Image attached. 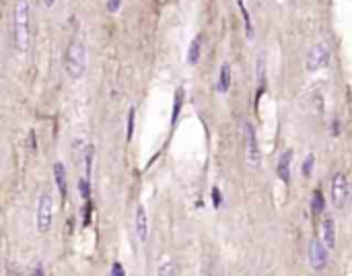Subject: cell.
<instances>
[{
    "label": "cell",
    "mask_w": 352,
    "mask_h": 276,
    "mask_svg": "<svg viewBox=\"0 0 352 276\" xmlns=\"http://www.w3.org/2000/svg\"><path fill=\"white\" fill-rule=\"evenodd\" d=\"M258 83H259V93H261L266 87V60H264V56L258 58Z\"/></svg>",
    "instance_id": "cell-18"
},
{
    "label": "cell",
    "mask_w": 352,
    "mask_h": 276,
    "mask_svg": "<svg viewBox=\"0 0 352 276\" xmlns=\"http://www.w3.org/2000/svg\"><path fill=\"white\" fill-rule=\"evenodd\" d=\"M126 274V270H124V266L119 264V262H116L114 266H112V276H124Z\"/></svg>",
    "instance_id": "cell-23"
},
{
    "label": "cell",
    "mask_w": 352,
    "mask_h": 276,
    "mask_svg": "<svg viewBox=\"0 0 352 276\" xmlns=\"http://www.w3.org/2000/svg\"><path fill=\"white\" fill-rule=\"evenodd\" d=\"M338 134H340V124L336 120V122H331V136H338Z\"/></svg>",
    "instance_id": "cell-25"
},
{
    "label": "cell",
    "mask_w": 352,
    "mask_h": 276,
    "mask_svg": "<svg viewBox=\"0 0 352 276\" xmlns=\"http://www.w3.org/2000/svg\"><path fill=\"white\" fill-rule=\"evenodd\" d=\"M64 66H66V74L72 78V81H78L83 78L87 72V50L85 44L78 42V39H72L66 47V56H64Z\"/></svg>",
    "instance_id": "cell-2"
},
{
    "label": "cell",
    "mask_w": 352,
    "mask_h": 276,
    "mask_svg": "<svg viewBox=\"0 0 352 276\" xmlns=\"http://www.w3.org/2000/svg\"><path fill=\"white\" fill-rule=\"evenodd\" d=\"M324 245L328 250H331L336 245V229H334V221L331 219L324 221Z\"/></svg>",
    "instance_id": "cell-15"
},
{
    "label": "cell",
    "mask_w": 352,
    "mask_h": 276,
    "mask_svg": "<svg viewBox=\"0 0 352 276\" xmlns=\"http://www.w3.org/2000/svg\"><path fill=\"white\" fill-rule=\"evenodd\" d=\"M78 192L83 196V200H91V180L83 177V180L78 182Z\"/></svg>",
    "instance_id": "cell-19"
},
{
    "label": "cell",
    "mask_w": 352,
    "mask_h": 276,
    "mask_svg": "<svg viewBox=\"0 0 352 276\" xmlns=\"http://www.w3.org/2000/svg\"><path fill=\"white\" fill-rule=\"evenodd\" d=\"M54 180H56V185H58V190H60V196L62 198H66V194H68V182H66V167L64 163H54Z\"/></svg>",
    "instance_id": "cell-11"
},
{
    "label": "cell",
    "mask_w": 352,
    "mask_h": 276,
    "mask_svg": "<svg viewBox=\"0 0 352 276\" xmlns=\"http://www.w3.org/2000/svg\"><path fill=\"white\" fill-rule=\"evenodd\" d=\"M309 264L315 272L324 270L328 266V248L321 239H313L309 243Z\"/></svg>",
    "instance_id": "cell-7"
},
{
    "label": "cell",
    "mask_w": 352,
    "mask_h": 276,
    "mask_svg": "<svg viewBox=\"0 0 352 276\" xmlns=\"http://www.w3.org/2000/svg\"><path fill=\"white\" fill-rule=\"evenodd\" d=\"M122 2L124 0H107V11L109 13H117L122 8Z\"/></svg>",
    "instance_id": "cell-22"
},
{
    "label": "cell",
    "mask_w": 352,
    "mask_h": 276,
    "mask_svg": "<svg viewBox=\"0 0 352 276\" xmlns=\"http://www.w3.org/2000/svg\"><path fill=\"white\" fill-rule=\"evenodd\" d=\"M184 99H186V91L184 87H179L175 91V99H173V114H171V126H175L179 120V114H182V107H184Z\"/></svg>",
    "instance_id": "cell-14"
},
{
    "label": "cell",
    "mask_w": 352,
    "mask_h": 276,
    "mask_svg": "<svg viewBox=\"0 0 352 276\" xmlns=\"http://www.w3.org/2000/svg\"><path fill=\"white\" fill-rule=\"evenodd\" d=\"M134 229H136V237L144 243V241L148 239V214H146L144 204H138V208H136Z\"/></svg>",
    "instance_id": "cell-8"
},
{
    "label": "cell",
    "mask_w": 352,
    "mask_h": 276,
    "mask_svg": "<svg viewBox=\"0 0 352 276\" xmlns=\"http://www.w3.org/2000/svg\"><path fill=\"white\" fill-rule=\"evenodd\" d=\"M54 223V200L52 194H42L37 200V212H35V225L39 233H47Z\"/></svg>",
    "instance_id": "cell-3"
},
{
    "label": "cell",
    "mask_w": 352,
    "mask_h": 276,
    "mask_svg": "<svg viewBox=\"0 0 352 276\" xmlns=\"http://www.w3.org/2000/svg\"><path fill=\"white\" fill-rule=\"evenodd\" d=\"M313 165H315V157L309 155L307 159H305V163H303V167H301V175H303V177H311V173H313Z\"/></svg>",
    "instance_id": "cell-20"
},
{
    "label": "cell",
    "mask_w": 352,
    "mask_h": 276,
    "mask_svg": "<svg viewBox=\"0 0 352 276\" xmlns=\"http://www.w3.org/2000/svg\"><path fill=\"white\" fill-rule=\"evenodd\" d=\"M93 157H95V149L91 144L85 146V177L91 180V173H93Z\"/></svg>",
    "instance_id": "cell-17"
},
{
    "label": "cell",
    "mask_w": 352,
    "mask_h": 276,
    "mask_svg": "<svg viewBox=\"0 0 352 276\" xmlns=\"http://www.w3.org/2000/svg\"><path fill=\"white\" fill-rule=\"evenodd\" d=\"M290 161H293V151L282 153V157L278 159L276 173H278V177H280V180H282L284 184H290Z\"/></svg>",
    "instance_id": "cell-10"
},
{
    "label": "cell",
    "mask_w": 352,
    "mask_h": 276,
    "mask_svg": "<svg viewBox=\"0 0 352 276\" xmlns=\"http://www.w3.org/2000/svg\"><path fill=\"white\" fill-rule=\"evenodd\" d=\"M311 210H313V214H321L326 210V198L319 190H315L313 196H311Z\"/></svg>",
    "instance_id": "cell-16"
},
{
    "label": "cell",
    "mask_w": 352,
    "mask_h": 276,
    "mask_svg": "<svg viewBox=\"0 0 352 276\" xmlns=\"http://www.w3.org/2000/svg\"><path fill=\"white\" fill-rule=\"evenodd\" d=\"M243 134H245V155L249 165L259 167L261 163V155H259V146H258V138H256V130L249 122L243 124Z\"/></svg>",
    "instance_id": "cell-6"
},
{
    "label": "cell",
    "mask_w": 352,
    "mask_h": 276,
    "mask_svg": "<svg viewBox=\"0 0 352 276\" xmlns=\"http://www.w3.org/2000/svg\"><path fill=\"white\" fill-rule=\"evenodd\" d=\"M46 4H47V6H52V4H54V0H46Z\"/></svg>",
    "instance_id": "cell-26"
},
{
    "label": "cell",
    "mask_w": 352,
    "mask_h": 276,
    "mask_svg": "<svg viewBox=\"0 0 352 276\" xmlns=\"http://www.w3.org/2000/svg\"><path fill=\"white\" fill-rule=\"evenodd\" d=\"M134 136V107H130L128 112V128H126V138L128 140H132Z\"/></svg>",
    "instance_id": "cell-21"
},
{
    "label": "cell",
    "mask_w": 352,
    "mask_h": 276,
    "mask_svg": "<svg viewBox=\"0 0 352 276\" xmlns=\"http://www.w3.org/2000/svg\"><path fill=\"white\" fill-rule=\"evenodd\" d=\"M202 46H204V35L198 33V35L192 39V44H189V47H188V54H186V62H188L189 66H196V64H198L200 56H202Z\"/></svg>",
    "instance_id": "cell-9"
},
{
    "label": "cell",
    "mask_w": 352,
    "mask_h": 276,
    "mask_svg": "<svg viewBox=\"0 0 352 276\" xmlns=\"http://www.w3.org/2000/svg\"><path fill=\"white\" fill-rule=\"evenodd\" d=\"M237 6H239V11H241V17H243V23H245V37H247V42H254L256 29H254L251 17H249V13H247V8H245V2H243V0H237Z\"/></svg>",
    "instance_id": "cell-13"
},
{
    "label": "cell",
    "mask_w": 352,
    "mask_h": 276,
    "mask_svg": "<svg viewBox=\"0 0 352 276\" xmlns=\"http://www.w3.org/2000/svg\"><path fill=\"white\" fill-rule=\"evenodd\" d=\"M29 2L27 0H19L15 8V47L19 54H25L29 50V39H31V29H29Z\"/></svg>",
    "instance_id": "cell-1"
},
{
    "label": "cell",
    "mask_w": 352,
    "mask_h": 276,
    "mask_svg": "<svg viewBox=\"0 0 352 276\" xmlns=\"http://www.w3.org/2000/svg\"><path fill=\"white\" fill-rule=\"evenodd\" d=\"M231 81H233V74H231V64L225 62L220 66V74H218V83H216V91L218 93H227L231 89Z\"/></svg>",
    "instance_id": "cell-12"
},
{
    "label": "cell",
    "mask_w": 352,
    "mask_h": 276,
    "mask_svg": "<svg viewBox=\"0 0 352 276\" xmlns=\"http://www.w3.org/2000/svg\"><path fill=\"white\" fill-rule=\"evenodd\" d=\"M329 64V50L326 44H315L311 50L307 52L305 58V66L309 72H317V70H324V68Z\"/></svg>",
    "instance_id": "cell-5"
},
{
    "label": "cell",
    "mask_w": 352,
    "mask_h": 276,
    "mask_svg": "<svg viewBox=\"0 0 352 276\" xmlns=\"http://www.w3.org/2000/svg\"><path fill=\"white\" fill-rule=\"evenodd\" d=\"M220 192H218V188H212V204H214V208H220Z\"/></svg>",
    "instance_id": "cell-24"
},
{
    "label": "cell",
    "mask_w": 352,
    "mask_h": 276,
    "mask_svg": "<svg viewBox=\"0 0 352 276\" xmlns=\"http://www.w3.org/2000/svg\"><path fill=\"white\" fill-rule=\"evenodd\" d=\"M350 200V184L344 171H336L334 180H331V204L336 210H342L348 206Z\"/></svg>",
    "instance_id": "cell-4"
}]
</instances>
